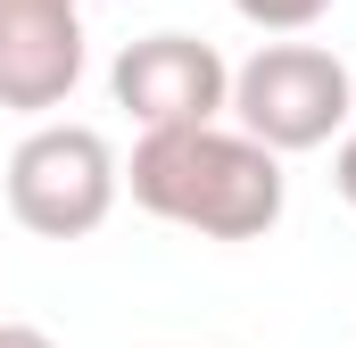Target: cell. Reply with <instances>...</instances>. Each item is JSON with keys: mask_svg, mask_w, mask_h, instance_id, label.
Returning <instances> with one entry per match:
<instances>
[{"mask_svg": "<svg viewBox=\"0 0 356 348\" xmlns=\"http://www.w3.org/2000/svg\"><path fill=\"white\" fill-rule=\"evenodd\" d=\"M232 8H241V17H249V25H257V33H282V42H290V33H307V25H323V17H332V0H232Z\"/></svg>", "mask_w": 356, "mask_h": 348, "instance_id": "cell-6", "label": "cell"}, {"mask_svg": "<svg viewBox=\"0 0 356 348\" xmlns=\"http://www.w3.org/2000/svg\"><path fill=\"white\" fill-rule=\"evenodd\" d=\"M232 116L257 150L298 158V150H323L348 133L356 84L323 42H266L249 67H232Z\"/></svg>", "mask_w": 356, "mask_h": 348, "instance_id": "cell-2", "label": "cell"}, {"mask_svg": "<svg viewBox=\"0 0 356 348\" xmlns=\"http://www.w3.org/2000/svg\"><path fill=\"white\" fill-rule=\"evenodd\" d=\"M83 84V8L75 0H0V108L50 116Z\"/></svg>", "mask_w": 356, "mask_h": 348, "instance_id": "cell-5", "label": "cell"}, {"mask_svg": "<svg viewBox=\"0 0 356 348\" xmlns=\"http://www.w3.org/2000/svg\"><path fill=\"white\" fill-rule=\"evenodd\" d=\"M332 191L356 207V116H348V133H340V158H332Z\"/></svg>", "mask_w": 356, "mask_h": 348, "instance_id": "cell-7", "label": "cell"}, {"mask_svg": "<svg viewBox=\"0 0 356 348\" xmlns=\"http://www.w3.org/2000/svg\"><path fill=\"white\" fill-rule=\"evenodd\" d=\"M133 207L158 224H182L199 241H266L282 224V158L257 150L241 125H182V133H141L133 141Z\"/></svg>", "mask_w": 356, "mask_h": 348, "instance_id": "cell-1", "label": "cell"}, {"mask_svg": "<svg viewBox=\"0 0 356 348\" xmlns=\"http://www.w3.org/2000/svg\"><path fill=\"white\" fill-rule=\"evenodd\" d=\"M116 108L141 125V133H182V125H224L232 108V67L216 42L199 33H149V42H124L116 50Z\"/></svg>", "mask_w": 356, "mask_h": 348, "instance_id": "cell-4", "label": "cell"}, {"mask_svg": "<svg viewBox=\"0 0 356 348\" xmlns=\"http://www.w3.org/2000/svg\"><path fill=\"white\" fill-rule=\"evenodd\" d=\"M116 191H124V166H116V150L91 125H33L8 150V216L33 241H83V232H99Z\"/></svg>", "mask_w": 356, "mask_h": 348, "instance_id": "cell-3", "label": "cell"}, {"mask_svg": "<svg viewBox=\"0 0 356 348\" xmlns=\"http://www.w3.org/2000/svg\"><path fill=\"white\" fill-rule=\"evenodd\" d=\"M0 348H58L42 324H0Z\"/></svg>", "mask_w": 356, "mask_h": 348, "instance_id": "cell-8", "label": "cell"}]
</instances>
